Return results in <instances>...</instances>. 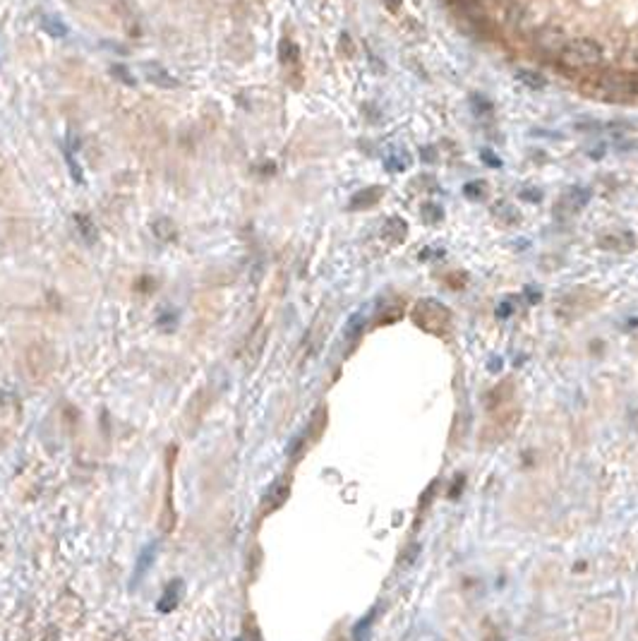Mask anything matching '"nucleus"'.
Returning a JSON list of instances; mask_svg holds the SVG:
<instances>
[{"mask_svg":"<svg viewBox=\"0 0 638 641\" xmlns=\"http://www.w3.org/2000/svg\"><path fill=\"white\" fill-rule=\"evenodd\" d=\"M485 190H487V185H485L483 180H471V183L464 185V195L468 200H480V197L485 195Z\"/></svg>","mask_w":638,"mask_h":641,"instance_id":"12","label":"nucleus"},{"mask_svg":"<svg viewBox=\"0 0 638 641\" xmlns=\"http://www.w3.org/2000/svg\"><path fill=\"white\" fill-rule=\"evenodd\" d=\"M480 5H499L502 0H478Z\"/></svg>","mask_w":638,"mask_h":641,"instance_id":"15","label":"nucleus"},{"mask_svg":"<svg viewBox=\"0 0 638 641\" xmlns=\"http://www.w3.org/2000/svg\"><path fill=\"white\" fill-rule=\"evenodd\" d=\"M602 87H605L610 94L636 96L638 94V75H629V72L605 75V80H602Z\"/></svg>","mask_w":638,"mask_h":641,"instance_id":"2","label":"nucleus"},{"mask_svg":"<svg viewBox=\"0 0 638 641\" xmlns=\"http://www.w3.org/2000/svg\"><path fill=\"white\" fill-rule=\"evenodd\" d=\"M286 497H288V481H281L269 490V497L264 500V509H276Z\"/></svg>","mask_w":638,"mask_h":641,"instance_id":"8","label":"nucleus"},{"mask_svg":"<svg viewBox=\"0 0 638 641\" xmlns=\"http://www.w3.org/2000/svg\"><path fill=\"white\" fill-rule=\"evenodd\" d=\"M636 65H638V53H636Z\"/></svg>","mask_w":638,"mask_h":641,"instance_id":"16","label":"nucleus"},{"mask_svg":"<svg viewBox=\"0 0 638 641\" xmlns=\"http://www.w3.org/2000/svg\"><path fill=\"white\" fill-rule=\"evenodd\" d=\"M41 27H44V32L53 39H65L68 37V27L63 25L60 20H56V17H44V20H41Z\"/></svg>","mask_w":638,"mask_h":641,"instance_id":"10","label":"nucleus"},{"mask_svg":"<svg viewBox=\"0 0 638 641\" xmlns=\"http://www.w3.org/2000/svg\"><path fill=\"white\" fill-rule=\"evenodd\" d=\"M379 195H382V188H367V190H360L353 195V200H350V209H365L374 205V202L379 200Z\"/></svg>","mask_w":638,"mask_h":641,"instance_id":"7","label":"nucleus"},{"mask_svg":"<svg viewBox=\"0 0 638 641\" xmlns=\"http://www.w3.org/2000/svg\"><path fill=\"white\" fill-rule=\"evenodd\" d=\"M77 224H82V231H79V233L87 238V241H91V238L96 236V233H91V231H96V229H94V226H91L84 217H77Z\"/></svg>","mask_w":638,"mask_h":641,"instance_id":"14","label":"nucleus"},{"mask_svg":"<svg viewBox=\"0 0 638 641\" xmlns=\"http://www.w3.org/2000/svg\"><path fill=\"white\" fill-rule=\"evenodd\" d=\"M559 58L566 68L588 70L602 63V46L593 39H571L559 51Z\"/></svg>","mask_w":638,"mask_h":641,"instance_id":"1","label":"nucleus"},{"mask_svg":"<svg viewBox=\"0 0 638 641\" xmlns=\"http://www.w3.org/2000/svg\"><path fill=\"white\" fill-rule=\"evenodd\" d=\"M564 44H566L564 34L554 27H547L537 34V46H540L542 51H547V53H559V51L564 49Z\"/></svg>","mask_w":638,"mask_h":641,"instance_id":"3","label":"nucleus"},{"mask_svg":"<svg viewBox=\"0 0 638 641\" xmlns=\"http://www.w3.org/2000/svg\"><path fill=\"white\" fill-rule=\"evenodd\" d=\"M516 77H518V82H523L525 87H530V89H545L547 87V80L542 77L540 72H535V70H518Z\"/></svg>","mask_w":638,"mask_h":641,"instance_id":"9","label":"nucleus"},{"mask_svg":"<svg viewBox=\"0 0 638 641\" xmlns=\"http://www.w3.org/2000/svg\"><path fill=\"white\" fill-rule=\"evenodd\" d=\"M471 106H473V113L480 115V118H483V115L492 113V103H490L485 96H480V94H476V96L471 99Z\"/></svg>","mask_w":638,"mask_h":641,"instance_id":"13","label":"nucleus"},{"mask_svg":"<svg viewBox=\"0 0 638 641\" xmlns=\"http://www.w3.org/2000/svg\"><path fill=\"white\" fill-rule=\"evenodd\" d=\"M600 246L612 253H629L634 248V236L631 233H607L600 238Z\"/></svg>","mask_w":638,"mask_h":641,"instance_id":"4","label":"nucleus"},{"mask_svg":"<svg viewBox=\"0 0 638 641\" xmlns=\"http://www.w3.org/2000/svg\"><path fill=\"white\" fill-rule=\"evenodd\" d=\"M144 72L146 77H149V82L163 87V89H171V87H178V80L171 77V72H166L161 65H156V63H151V65H144Z\"/></svg>","mask_w":638,"mask_h":641,"instance_id":"6","label":"nucleus"},{"mask_svg":"<svg viewBox=\"0 0 638 641\" xmlns=\"http://www.w3.org/2000/svg\"><path fill=\"white\" fill-rule=\"evenodd\" d=\"M279 53H281V61L283 63H298V58H300V49H298L291 39H286V42H281V46H279Z\"/></svg>","mask_w":638,"mask_h":641,"instance_id":"11","label":"nucleus"},{"mask_svg":"<svg viewBox=\"0 0 638 641\" xmlns=\"http://www.w3.org/2000/svg\"><path fill=\"white\" fill-rule=\"evenodd\" d=\"M588 200H590V190H585V188H571V190H566V192H564V197L559 200V207H561V209H566V212H578L581 207L588 205Z\"/></svg>","mask_w":638,"mask_h":641,"instance_id":"5","label":"nucleus"}]
</instances>
